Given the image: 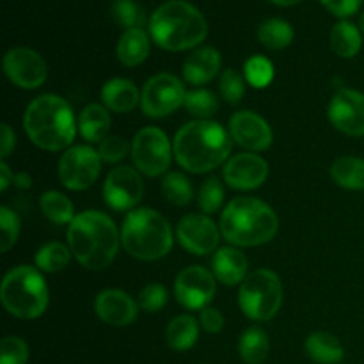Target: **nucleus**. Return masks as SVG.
I'll use <instances>...</instances> for the list:
<instances>
[{"mask_svg":"<svg viewBox=\"0 0 364 364\" xmlns=\"http://www.w3.org/2000/svg\"><path fill=\"white\" fill-rule=\"evenodd\" d=\"M231 139L219 123L196 119L178 130L174 137V156L188 173H208L226 162Z\"/></svg>","mask_w":364,"mask_h":364,"instance_id":"1","label":"nucleus"},{"mask_svg":"<svg viewBox=\"0 0 364 364\" xmlns=\"http://www.w3.org/2000/svg\"><path fill=\"white\" fill-rule=\"evenodd\" d=\"M68 244L82 267L89 270H103L116 258L119 235L109 215L89 210L71 220L68 228Z\"/></svg>","mask_w":364,"mask_h":364,"instance_id":"2","label":"nucleus"},{"mask_svg":"<svg viewBox=\"0 0 364 364\" xmlns=\"http://www.w3.org/2000/svg\"><path fill=\"white\" fill-rule=\"evenodd\" d=\"M149 32L160 48L183 52L205 41L208 25L198 7L185 0L162 4L149 18Z\"/></svg>","mask_w":364,"mask_h":364,"instance_id":"3","label":"nucleus"},{"mask_svg":"<svg viewBox=\"0 0 364 364\" xmlns=\"http://www.w3.org/2000/svg\"><path fill=\"white\" fill-rule=\"evenodd\" d=\"M23 128L28 139L46 151L68 148L77 134L70 103L57 95L38 96L25 110Z\"/></svg>","mask_w":364,"mask_h":364,"instance_id":"4","label":"nucleus"},{"mask_svg":"<svg viewBox=\"0 0 364 364\" xmlns=\"http://www.w3.org/2000/svg\"><path fill=\"white\" fill-rule=\"evenodd\" d=\"M220 233L233 245L256 247L272 240L279 228L276 212L256 198H237L220 215Z\"/></svg>","mask_w":364,"mask_h":364,"instance_id":"5","label":"nucleus"},{"mask_svg":"<svg viewBox=\"0 0 364 364\" xmlns=\"http://www.w3.org/2000/svg\"><path fill=\"white\" fill-rule=\"evenodd\" d=\"M124 251L142 262L164 258L173 247V231L166 217L151 208H139L128 213L121 228Z\"/></svg>","mask_w":364,"mask_h":364,"instance_id":"6","label":"nucleus"},{"mask_svg":"<svg viewBox=\"0 0 364 364\" xmlns=\"http://www.w3.org/2000/svg\"><path fill=\"white\" fill-rule=\"evenodd\" d=\"M7 313L21 320L41 316L48 306V288L43 274L28 265L14 267L6 274L0 290Z\"/></svg>","mask_w":364,"mask_h":364,"instance_id":"7","label":"nucleus"},{"mask_svg":"<svg viewBox=\"0 0 364 364\" xmlns=\"http://www.w3.org/2000/svg\"><path fill=\"white\" fill-rule=\"evenodd\" d=\"M238 304L245 316L256 322L276 316L283 304V284L277 274L267 269L249 274L238 290Z\"/></svg>","mask_w":364,"mask_h":364,"instance_id":"8","label":"nucleus"},{"mask_svg":"<svg viewBox=\"0 0 364 364\" xmlns=\"http://www.w3.org/2000/svg\"><path fill=\"white\" fill-rule=\"evenodd\" d=\"M132 159L142 174L149 178L160 176L171 166L169 139L160 128H142L132 142Z\"/></svg>","mask_w":364,"mask_h":364,"instance_id":"9","label":"nucleus"},{"mask_svg":"<svg viewBox=\"0 0 364 364\" xmlns=\"http://www.w3.org/2000/svg\"><path fill=\"white\" fill-rule=\"evenodd\" d=\"M183 84L174 75L159 73L146 82L141 96L142 112L148 117H166L185 105Z\"/></svg>","mask_w":364,"mask_h":364,"instance_id":"10","label":"nucleus"},{"mask_svg":"<svg viewBox=\"0 0 364 364\" xmlns=\"http://www.w3.org/2000/svg\"><path fill=\"white\" fill-rule=\"evenodd\" d=\"M100 155L91 146H73L59 160V180L70 191H85L100 176Z\"/></svg>","mask_w":364,"mask_h":364,"instance_id":"11","label":"nucleus"},{"mask_svg":"<svg viewBox=\"0 0 364 364\" xmlns=\"http://www.w3.org/2000/svg\"><path fill=\"white\" fill-rule=\"evenodd\" d=\"M174 295L187 309H205L215 295V277L199 265L181 270L174 281Z\"/></svg>","mask_w":364,"mask_h":364,"instance_id":"12","label":"nucleus"},{"mask_svg":"<svg viewBox=\"0 0 364 364\" xmlns=\"http://www.w3.org/2000/svg\"><path fill=\"white\" fill-rule=\"evenodd\" d=\"M144 194L142 178L134 167L119 166L112 169L103 185V198L107 205L117 212H124L137 205Z\"/></svg>","mask_w":364,"mask_h":364,"instance_id":"13","label":"nucleus"},{"mask_svg":"<svg viewBox=\"0 0 364 364\" xmlns=\"http://www.w3.org/2000/svg\"><path fill=\"white\" fill-rule=\"evenodd\" d=\"M4 71L21 89H38L46 80V63L38 52L25 46L11 48L4 55Z\"/></svg>","mask_w":364,"mask_h":364,"instance_id":"14","label":"nucleus"},{"mask_svg":"<svg viewBox=\"0 0 364 364\" xmlns=\"http://www.w3.org/2000/svg\"><path fill=\"white\" fill-rule=\"evenodd\" d=\"M334 128L350 137H364V95L355 89H340L327 110Z\"/></svg>","mask_w":364,"mask_h":364,"instance_id":"15","label":"nucleus"},{"mask_svg":"<svg viewBox=\"0 0 364 364\" xmlns=\"http://www.w3.org/2000/svg\"><path fill=\"white\" fill-rule=\"evenodd\" d=\"M180 245L192 255H208L219 244L220 231L208 215L191 213L180 219L176 226Z\"/></svg>","mask_w":364,"mask_h":364,"instance_id":"16","label":"nucleus"},{"mask_svg":"<svg viewBox=\"0 0 364 364\" xmlns=\"http://www.w3.org/2000/svg\"><path fill=\"white\" fill-rule=\"evenodd\" d=\"M224 180L235 191H252L265 183L269 164L256 153H240L224 164Z\"/></svg>","mask_w":364,"mask_h":364,"instance_id":"17","label":"nucleus"},{"mask_svg":"<svg viewBox=\"0 0 364 364\" xmlns=\"http://www.w3.org/2000/svg\"><path fill=\"white\" fill-rule=\"evenodd\" d=\"M230 134L237 144L249 151H265L272 144L269 123L251 110H242L231 117Z\"/></svg>","mask_w":364,"mask_h":364,"instance_id":"18","label":"nucleus"},{"mask_svg":"<svg viewBox=\"0 0 364 364\" xmlns=\"http://www.w3.org/2000/svg\"><path fill=\"white\" fill-rule=\"evenodd\" d=\"M95 311L107 326L127 327L137 318L139 304L124 291L105 290L96 297Z\"/></svg>","mask_w":364,"mask_h":364,"instance_id":"19","label":"nucleus"},{"mask_svg":"<svg viewBox=\"0 0 364 364\" xmlns=\"http://www.w3.org/2000/svg\"><path fill=\"white\" fill-rule=\"evenodd\" d=\"M220 70V53L212 46H203L194 50L185 59L183 77L188 84L203 85L213 80L217 71Z\"/></svg>","mask_w":364,"mask_h":364,"instance_id":"20","label":"nucleus"},{"mask_svg":"<svg viewBox=\"0 0 364 364\" xmlns=\"http://www.w3.org/2000/svg\"><path fill=\"white\" fill-rule=\"evenodd\" d=\"M102 100L112 112H130L141 102V95L135 84L127 78H110L102 89Z\"/></svg>","mask_w":364,"mask_h":364,"instance_id":"21","label":"nucleus"},{"mask_svg":"<svg viewBox=\"0 0 364 364\" xmlns=\"http://www.w3.org/2000/svg\"><path fill=\"white\" fill-rule=\"evenodd\" d=\"M213 274L224 284H238L247 274V258L235 247H223L212 259Z\"/></svg>","mask_w":364,"mask_h":364,"instance_id":"22","label":"nucleus"},{"mask_svg":"<svg viewBox=\"0 0 364 364\" xmlns=\"http://www.w3.org/2000/svg\"><path fill=\"white\" fill-rule=\"evenodd\" d=\"M149 55V39L142 28H128L117 41V59L123 66L135 68Z\"/></svg>","mask_w":364,"mask_h":364,"instance_id":"23","label":"nucleus"},{"mask_svg":"<svg viewBox=\"0 0 364 364\" xmlns=\"http://www.w3.org/2000/svg\"><path fill=\"white\" fill-rule=\"evenodd\" d=\"M80 135L89 142H102L110 130V114L105 107L91 103L85 107L78 117Z\"/></svg>","mask_w":364,"mask_h":364,"instance_id":"24","label":"nucleus"},{"mask_svg":"<svg viewBox=\"0 0 364 364\" xmlns=\"http://www.w3.org/2000/svg\"><path fill=\"white\" fill-rule=\"evenodd\" d=\"M306 354L318 364H336L343 359V347L333 334L315 333L306 340Z\"/></svg>","mask_w":364,"mask_h":364,"instance_id":"25","label":"nucleus"},{"mask_svg":"<svg viewBox=\"0 0 364 364\" xmlns=\"http://www.w3.org/2000/svg\"><path fill=\"white\" fill-rule=\"evenodd\" d=\"M198 320L191 315H180L167 326L166 340L173 350L185 352L194 347L198 341Z\"/></svg>","mask_w":364,"mask_h":364,"instance_id":"26","label":"nucleus"},{"mask_svg":"<svg viewBox=\"0 0 364 364\" xmlns=\"http://www.w3.org/2000/svg\"><path fill=\"white\" fill-rule=\"evenodd\" d=\"M331 176L340 187L364 191V160L358 156H340L331 167Z\"/></svg>","mask_w":364,"mask_h":364,"instance_id":"27","label":"nucleus"},{"mask_svg":"<svg viewBox=\"0 0 364 364\" xmlns=\"http://www.w3.org/2000/svg\"><path fill=\"white\" fill-rule=\"evenodd\" d=\"M361 46V31L352 21L341 20L334 25L333 32H331V48L334 50V53L345 57V59H350V57L358 55Z\"/></svg>","mask_w":364,"mask_h":364,"instance_id":"28","label":"nucleus"},{"mask_svg":"<svg viewBox=\"0 0 364 364\" xmlns=\"http://www.w3.org/2000/svg\"><path fill=\"white\" fill-rule=\"evenodd\" d=\"M270 350L269 336L259 327H251L245 331L238 341V354L242 361L247 364H262Z\"/></svg>","mask_w":364,"mask_h":364,"instance_id":"29","label":"nucleus"},{"mask_svg":"<svg viewBox=\"0 0 364 364\" xmlns=\"http://www.w3.org/2000/svg\"><path fill=\"white\" fill-rule=\"evenodd\" d=\"M258 39L270 50H283L294 41V28L281 18H269L258 28Z\"/></svg>","mask_w":364,"mask_h":364,"instance_id":"30","label":"nucleus"},{"mask_svg":"<svg viewBox=\"0 0 364 364\" xmlns=\"http://www.w3.org/2000/svg\"><path fill=\"white\" fill-rule=\"evenodd\" d=\"M39 206H41V212L55 224H71V220L75 219L73 203L57 191L45 192L39 198Z\"/></svg>","mask_w":364,"mask_h":364,"instance_id":"31","label":"nucleus"},{"mask_svg":"<svg viewBox=\"0 0 364 364\" xmlns=\"http://www.w3.org/2000/svg\"><path fill=\"white\" fill-rule=\"evenodd\" d=\"M70 258L71 252L66 245L60 242H50L36 252V265L43 272H60L68 267Z\"/></svg>","mask_w":364,"mask_h":364,"instance_id":"32","label":"nucleus"},{"mask_svg":"<svg viewBox=\"0 0 364 364\" xmlns=\"http://www.w3.org/2000/svg\"><path fill=\"white\" fill-rule=\"evenodd\" d=\"M110 14L119 23L121 27L128 28H142L146 21L144 7L135 0H114L110 4Z\"/></svg>","mask_w":364,"mask_h":364,"instance_id":"33","label":"nucleus"},{"mask_svg":"<svg viewBox=\"0 0 364 364\" xmlns=\"http://www.w3.org/2000/svg\"><path fill=\"white\" fill-rule=\"evenodd\" d=\"M162 192L169 203L176 206H185L194 198V191L187 178L181 173L166 174L162 181Z\"/></svg>","mask_w":364,"mask_h":364,"instance_id":"34","label":"nucleus"},{"mask_svg":"<svg viewBox=\"0 0 364 364\" xmlns=\"http://www.w3.org/2000/svg\"><path fill=\"white\" fill-rule=\"evenodd\" d=\"M185 107L198 119H208V117H212L219 110V100H217V96L212 91L196 89V91L187 92Z\"/></svg>","mask_w":364,"mask_h":364,"instance_id":"35","label":"nucleus"},{"mask_svg":"<svg viewBox=\"0 0 364 364\" xmlns=\"http://www.w3.org/2000/svg\"><path fill=\"white\" fill-rule=\"evenodd\" d=\"M244 75H245V80H247L252 87L263 89L272 82L274 66L267 57L252 55L251 59L245 63Z\"/></svg>","mask_w":364,"mask_h":364,"instance_id":"36","label":"nucleus"},{"mask_svg":"<svg viewBox=\"0 0 364 364\" xmlns=\"http://www.w3.org/2000/svg\"><path fill=\"white\" fill-rule=\"evenodd\" d=\"M224 201V187L219 178L212 176L201 185L199 188L198 203L205 213H213L223 206Z\"/></svg>","mask_w":364,"mask_h":364,"instance_id":"37","label":"nucleus"},{"mask_svg":"<svg viewBox=\"0 0 364 364\" xmlns=\"http://www.w3.org/2000/svg\"><path fill=\"white\" fill-rule=\"evenodd\" d=\"M0 231H2L0 251L7 252L16 244L18 235H20V217L7 206L0 208Z\"/></svg>","mask_w":364,"mask_h":364,"instance_id":"38","label":"nucleus"},{"mask_svg":"<svg viewBox=\"0 0 364 364\" xmlns=\"http://www.w3.org/2000/svg\"><path fill=\"white\" fill-rule=\"evenodd\" d=\"M28 347L21 338L7 336L0 343V364H27Z\"/></svg>","mask_w":364,"mask_h":364,"instance_id":"39","label":"nucleus"},{"mask_svg":"<svg viewBox=\"0 0 364 364\" xmlns=\"http://www.w3.org/2000/svg\"><path fill=\"white\" fill-rule=\"evenodd\" d=\"M220 95L231 105H237L245 92V80L235 70H226L220 77Z\"/></svg>","mask_w":364,"mask_h":364,"instance_id":"40","label":"nucleus"},{"mask_svg":"<svg viewBox=\"0 0 364 364\" xmlns=\"http://www.w3.org/2000/svg\"><path fill=\"white\" fill-rule=\"evenodd\" d=\"M167 304L166 287L159 283H149L139 294V308L148 313H159Z\"/></svg>","mask_w":364,"mask_h":364,"instance_id":"41","label":"nucleus"},{"mask_svg":"<svg viewBox=\"0 0 364 364\" xmlns=\"http://www.w3.org/2000/svg\"><path fill=\"white\" fill-rule=\"evenodd\" d=\"M128 153V142L127 139L121 135H107L102 142H100L98 155L100 159L105 160L109 164H116L123 160Z\"/></svg>","mask_w":364,"mask_h":364,"instance_id":"42","label":"nucleus"},{"mask_svg":"<svg viewBox=\"0 0 364 364\" xmlns=\"http://www.w3.org/2000/svg\"><path fill=\"white\" fill-rule=\"evenodd\" d=\"M323 7L331 11L333 14L340 18L352 16L359 11V7L363 6V0H320Z\"/></svg>","mask_w":364,"mask_h":364,"instance_id":"43","label":"nucleus"},{"mask_svg":"<svg viewBox=\"0 0 364 364\" xmlns=\"http://www.w3.org/2000/svg\"><path fill=\"white\" fill-rule=\"evenodd\" d=\"M199 322H201V327L206 331V333H220L224 327V316L219 309L215 308H205L201 309V316H199Z\"/></svg>","mask_w":364,"mask_h":364,"instance_id":"44","label":"nucleus"},{"mask_svg":"<svg viewBox=\"0 0 364 364\" xmlns=\"http://www.w3.org/2000/svg\"><path fill=\"white\" fill-rule=\"evenodd\" d=\"M14 132L11 130L9 124L4 123L2 128H0V153H2V159H7L11 155V151L14 149Z\"/></svg>","mask_w":364,"mask_h":364,"instance_id":"45","label":"nucleus"},{"mask_svg":"<svg viewBox=\"0 0 364 364\" xmlns=\"http://www.w3.org/2000/svg\"><path fill=\"white\" fill-rule=\"evenodd\" d=\"M13 174H11V169L7 167L6 162H0V191H7L11 180H13Z\"/></svg>","mask_w":364,"mask_h":364,"instance_id":"46","label":"nucleus"},{"mask_svg":"<svg viewBox=\"0 0 364 364\" xmlns=\"http://www.w3.org/2000/svg\"><path fill=\"white\" fill-rule=\"evenodd\" d=\"M13 183L16 185L18 188H21V191H23V188H28V187H31V176H28L27 173H20V174H16V176L13 178Z\"/></svg>","mask_w":364,"mask_h":364,"instance_id":"47","label":"nucleus"},{"mask_svg":"<svg viewBox=\"0 0 364 364\" xmlns=\"http://www.w3.org/2000/svg\"><path fill=\"white\" fill-rule=\"evenodd\" d=\"M272 4H276V6H283V7H288V6H295V4H299L301 0H270Z\"/></svg>","mask_w":364,"mask_h":364,"instance_id":"48","label":"nucleus"},{"mask_svg":"<svg viewBox=\"0 0 364 364\" xmlns=\"http://www.w3.org/2000/svg\"><path fill=\"white\" fill-rule=\"evenodd\" d=\"M359 25H361V31H363V34H364V13L361 14V21H359Z\"/></svg>","mask_w":364,"mask_h":364,"instance_id":"49","label":"nucleus"}]
</instances>
